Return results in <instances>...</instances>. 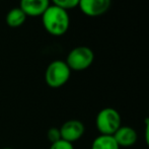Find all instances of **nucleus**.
<instances>
[{"label":"nucleus","mask_w":149,"mask_h":149,"mask_svg":"<svg viewBox=\"0 0 149 149\" xmlns=\"http://www.w3.org/2000/svg\"><path fill=\"white\" fill-rule=\"evenodd\" d=\"M41 17L45 31L54 37H60L66 33L70 26L68 11L53 4L47 8Z\"/></svg>","instance_id":"obj_1"},{"label":"nucleus","mask_w":149,"mask_h":149,"mask_svg":"<svg viewBox=\"0 0 149 149\" xmlns=\"http://www.w3.org/2000/svg\"><path fill=\"white\" fill-rule=\"evenodd\" d=\"M71 76V70L63 60H54L45 71L46 84L51 88H59L65 85Z\"/></svg>","instance_id":"obj_2"},{"label":"nucleus","mask_w":149,"mask_h":149,"mask_svg":"<svg viewBox=\"0 0 149 149\" xmlns=\"http://www.w3.org/2000/svg\"><path fill=\"white\" fill-rule=\"evenodd\" d=\"M95 126L100 135H114L122 126L121 115L114 108H104L95 118Z\"/></svg>","instance_id":"obj_3"},{"label":"nucleus","mask_w":149,"mask_h":149,"mask_svg":"<svg viewBox=\"0 0 149 149\" xmlns=\"http://www.w3.org/2000/svg\"><path fill=\"white\" fill-rule=\"evenodd\" d=\"M94 60V53L89 47L78 46L68 53L65 62L71 71H83L89 68Z\"/></svg>","instance_id":"obj_4"},{"label":"nucleus","mask_w":149,"mask_h":149,"mask_svg":"<svg viewBox=\"0 0 149 149\" xmlns=\"http://www.w3.org/2000/svg\"><path fill=\"white\" fill-rule=\"evenodd\" d=\"M61 139L69 142V143H74L81 139L85 133V126L79 120H68L64 122L62 126L59 128Z\"/></svg>","instance_id":"obj_5"},{"label":"nucleus","mask_w":149,"mask_h":149,"mask_svg":"<svg viewBox=\"0 0 149 149\" xmlns=\"http://www.w3.org/2000/svg\"><path fill=\"white\" fill-rule=\"evenodd\" d=\"M111 4L112 0H79L78 7L86 16L97 17L110 9Z\"/></svg>","instance_id":"obj_6"},{"label":"nucleus","mask_w":149,"mask_h":149,"mask_svg":"<svg viewBox=\"0 0 149 149\" xmlns=\"http://www.w3.org/2000/svg\"><path fill=\"white\" fill-rule=\"evenodd\" d=\"M50 5V0H20L18 7L26 13V16L39 17L43 15Z\"/></svg>","instance_id":"obj_7"},{"label":"nucleus","mask_w":149,"mask_h":149,"mask_svg":"<svg viewBox=\"0 0 149 149\" xmlns=\"http://www.w3.org/2000/svg\"><path fill=\"white\" fill-rule=\"evenodd\" d=\"M118 145L121 147H131L138 141V133L130 126H121L113 135Z\"/></svg>","instance_id":"obj_8"},{"label":"nucleus","mask_w":149,"mask_h":149,"mask_svg":"<svg viewBox=\"0 0 149 149\" xmlns=\"http://www.w3.org/2000/svg\"><path fill=\"white\" fill-rule=\"evenodd\" d=\"M28 16L19 7H13L6 13L5 22L10 28H19L26 22Z\"/></svg>","instance_id":"obj_9"},{"label":"nucleus","mask_w":149,"mask_h":149,"mask_svg":"<svg viewBox=\"0 0 149 149\" xmlns=\"http://www.w3.org/2000/svg\"><path fill=\"white\" fill-rule=\"evenodd\" d=\"M90 149H120V146L112 135H98L93 139Z\"/></svg>","instance_id":"obj_10"},{"label":"nucleus","mask_w":149,"mask_h":149,"mask_svg":"<svg viewBox=\"0 0 149 149\" xmlns=\"http://www.w3.org/2000/svg\"><path fill=\"white\" fill-rule=\"evenodd\" d=\"M50 1H52L53 5L63 8V9L67 10V11L69 9L77 7L79 4V0H50Z\"/></svg>","instance_id":"obj_11"},{"label":"nucleus","mask_w":149,"mask_h":149,"mask_svg":"<svg viewBox=\"0 0 149 149\" xmlns=\"http://www.w3.org/2000/svg\"><path fill=\"white\" fill-rule=\"evenodd\" d=\"M47 139L50 143H55V142L61 140V134L59 128L52 127L47 131Z\"/></svg>","instance_id":"obj_12"},{"label":"nucleus","mask_w":149,"mask_h":149,"mask_svg":"<svg viewBox=\"0 0 149 149\" xmlns=\"http://www.w3.org/2000/svg\"><path fill=\"white\" fill-rule=\"evenodd\" d=\"M49 149H74V146L72 143H69V142L61 139L55 143H52Z\"/></svg>","instance_id":"obj_13"},{"label":"nucleus","mask_w":149,"mask_h":149,"mask_svg":"<svg viewBox=\"0 0 149 149\" xmlns=\"http://www.w3.org/2000/svg\"><path fill=\"white\" fill-rule=\"evenodd\" d=\"M144 138H145L146 145L149 147V117L145 120V132H144Z\"/></svg>","instance_id":"obj_14"},{"label":"nucleus","mask_w":149,"mask_h":149,"mask_svg":"<svg viewBox=\"0 0 149 149\" xmlns=\"http://www.w3.org/2000/svg\"><path fill=\"white\" fill-rule=\"evenodd\" d=\"M1 149H14V148H11V147H4V148H1Z\"/></svg>","instance_id":"obj_15"},{"label":"nucleus","mask_w":149,"mask_h":149,"mask_svg":"<svg viewBox=\"0 0 149 149\" xmlns=\"http://www.w3.org/2000/svg\"><path fill=\"white\" fill-rule=\"evenodd\" d=\"M148 115H149V108H148ZM149 117V116H148Z\"/></svg>","instance_id":"obj_16"}]
</instances>
